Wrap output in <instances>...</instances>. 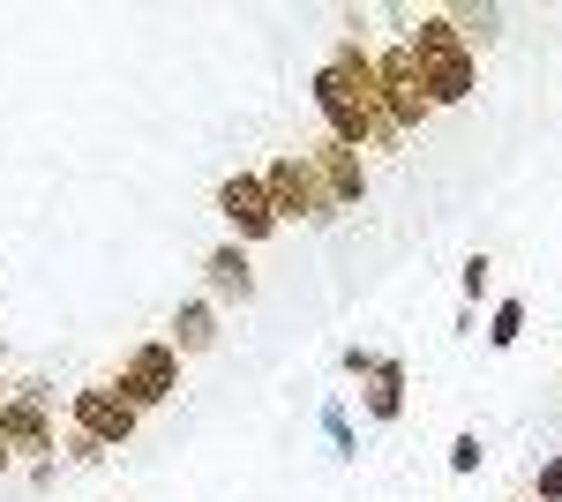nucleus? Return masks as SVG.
<instances>
[{"instance_id": "nucleus-21", "label": "nucleus", "mask_w": 562, "mask_h": 502, "mask_svg": "<svg viewBox=\"0 0 562 502\" xmlns=\"http://www.w3.org/2000/svg\"><path fill=\"white\" fill-rule=\"evenodd\" d=\"M8 390H15V382H8V368H0V398H8Z\"/></svg>"}, {"instance_id": "nucleus-4", "label": "nucleus", "mask_w": 562, "mask_h": 502, "mask_svg": "<svg viewBox=\"0 0 562 502\" xmlns=\"http://www.w3.org/2000/svg\"><path fill=\"white\" fill-rule=\"evenodd\" d=\"M262 196L278 210V225H330L338 210L323 196V180H315V158L307 150H278V158H262Z\"/></svg>"}, {"instance_id": "nucleus-14", "label": "nucleus", "mask_w": 562, "mask_h": 502, "mask_svg": "<svg viewBox=\"0 0 562 502\" xmlns=\"http://www.w3.org/2000/svg\"><path fill=\"white\" fill-rule=\"evenodd\" d=\"M518 337H525V300H495V323H487V345H495V353H510Z\"/></svg>"}, {"instance_id": "nucleus-5", "label": "nucleus", "mask_w": 562, "mask_h": 502, "mask_svg": "<svg viewBox=\"0 0 562 502\" xmlns=\"http://www.w3.org/2000/svg\"><path fill=\"white\" fill-rule=\"evenodd\" d=\"M211 210L225 217V241H240V248H262V241H278L285 225H278V210H270V196H262V172L240 166L225 172L211 188Z\"/></svg>"}, {"instance_id": "nucleus-15", "label": "nucleus", "mask_w": 562, "mask_h": 502, "mask_svg": "<svg viewBox=\"0 0 562 502\" xmlns=\"http://www.w3.org/2000/svg\"><path fill=\"white\" fill-rule=\"evenodd\" d=\"M532 502H562V450H548V458L532 465V488H525Z\"/></svg>"}, {"instance_id": "nucleus-3", "label": "nucleus", "mask_w": 562, "mask_h": 502, "mask_svg": "<svg viewBox=\"0 0 562 502\" xmlns=\"http://www.w3.org/2000/svg\"><path fill=\"white\" fill-rule=\"evenodd\" d=\"M180 376H188V360H180L166 337H135L128 353H121V368H113L105 382H113V390L128 398L135 413L150 420L158 405H173V398H180Z\"/></svg>"}, {"instance_id": "nucleus-10", "label": "nucleus", "mask_w": 562, "mask_h": 502, "mask_svg": "<svg viewBox=\"0 0 562 502\" xmlns=\"http://www.w3.org/2000/svg\"><path fill=\"white\" fill-rule=\"evenodd\" d=\"M420 68V83H428V98H435V113H450V105H473L480 98V53H435V60H413Z\"/></svg>"}, {"instance_id": "nucleus-8", "label": "nucleus", "mask_w": 562, "mask_h": 502, "mask_svg": "<svg viewBox=\"0 0 562 502\" xmlns=\"http://www.w3.org/2000/svg\"><path fill=\"white\" fill-rule=\"evenodd\" d=\"M262 278H256V248H240V241H217L211 255H203V300H211L217 315L225 308H256Z\"/></svg>"}, {"instance_id": "nucleus-6", "label": "nucleus", "mask_w": 562, "mask_h": 502, "mask_svg": "<svg viewBox=\"0 0 562 502\" xmlns=\"http://www.w3.org/2000/svg\"><path fill=\"white\" fill-rule=\"evenodd\" d=\"M375 90H383V121H390L397 143L435 121V98H428V83H420V68H413L405 45H383V53H375Z\"/></svg>"}, {"instance_id": "nucleus-2", "label": "nucleus", "mask_w": 562, "mask_h": 502, "mask_svg": "<svg viewBox=\"0 0 562 502\" xmlns=\"http://www.w3.org/2000/svg\"><path fill=\"white\" fill-rule=\"evenodd\" d=\"M0 443L15 450V465H53L60 458V390L45 376H23L0 398Z\"/></svg>"}, {"instance_id": "nucleus-17", "label": "nucleus", "mask_w": 562, "mask_h": 502, "mask_svg": "<svg viewBox=\"0 0 562 502\" xmlns=\"http://www.w3.org/2000/svg\"><path fill=\"white\" fill-rule=\"evenodd\" d=\"M450 472H458V480L480 472V427H458V435H450Z\"/></svg>"}, {"instance_id": "nucleus-7", "label": "nucleus", "mask_w": 562, "mask_h": 502, "mask_svg": "<svg viewBox=\"0 0 562 502\" xmlns=\"http://www.w3.org/2000/svg\"><path fill=\"white\" fill-rule=\"evenodd\" d=\"M68 427H83L98 450H128L135 427H143V413H135L128 398L98 376V382H76V390H68Z\"/></svg>"}, {"instance_id": "nucleus-13", "label": "nucleus", "mask_w": 562, "mask_h": 502, "mask_svg": "<svg viewBox=\"0 0 562 502\" xmlns=\"http://www.w3.org/2000/svg\"><path fill=\"white\" fill-rule=\"evenodd\" d=\"M450 23H458V38L473 45V53H487V45L503 38V15L495 8H450Z\"/></svg>"}, {"instance_id": "nucleus-16", "label": "nucleus", "mask_w": 562, "mask_h": 502, "mask_svg": "<svg viewBox=\"0 0 562 502\" xmlns=\"http://www.w3.org/2000/svg\"><path fill=\"white\" fill-rule=\"evenodd\" d=\"M487 286H495V263H487V255H465V270H458V293H465V300H487Z\"/></svg>"}, {"instance_id": "nucleus-18", "label": "nucleus", "mask_w": 562, "mask_h": 502, "mask_svg": "<svg viewBox=\"0 0 562 502\" xmlns=\"http://www.w3.org/2000/svg\"><path fill=\"white\" fill-rule=\"evenodd\" d=\"M60 458H68V465H98V458H105V450L90 443L83 427H60Z\"/></svg>"}, {"instance_id": "nucleus-1", "label": "nucleus", "mask_w": 562, "mask_h": 502, "mask_svg": "<svg viewBox=\"0 0 562 502\" xmlns=\"http://www.w3.org/2000/svg\"><path fill=\"white\" fill-rule=\"evenodd\" d=\"M307 90H315V113H323V135H330V143L360 150L368 166L397 150V135H390V121H383V90H375V53L352 38V31L323 53V68H315Z\"/></svg>"}, {"instance_id": "nucleus-9", "label": "nucleus", "mask_w": 562, "mask_h": 502, "mask_svg": "<svg viewBox=\"0 0 562 502\" xmlns=\"http://www.w3.org/2000/svg\"><path fill=\"white\" fill-rule=\"evenodd\" d=\"M307 158H315V180H323V196H330V210H360L368 203V188H375V166L360 158V150H346V143H307Z\"/></svg>"}, {"instance_id": "nucleus-12", "label": "nucleus", "mask_w": 562, "mask_h": 502, "mask_svg": "<svg viewBox=\"0 0 562 502\" xmlns=\"http://www.w3.org/2000/svg\"><path fill=\"white\" fill-rule=\"evenodd\" d=\"M360 413L375 420V427H390V420H405V360H390L383 353V368L360 382Z\"/></svg>"}, {"instance_id": "nucleus-19", "label": "nucleus", "mask_w": 562, "mask_h": 502, "mask_svg": "<svg viewBox=\"0 0 562 502\" xmlns=\"http://www.w3.org/2000/svg\"><path fill=\"white\" fill-rule=\"evenodd\" d=\"M375 368H383V353H368V345H346V376H352V382H368Z\"/></svg>"}, {"instance_id": "nucleus-20", "label": "nucleus", "mask_w": 562, "mask_h": 502, "mask_svg": "<svg viewBox=\"0 0 562 502\" xmlns=\"http://www.w3.org/2000/svg\"><path fill=\"white\" fill-rule=\"evenodd\" d=\"M8 472H15V450H8V443H0V480H8Z\"/></svg>"}, {"instance_id": "nucleus-11", "label": "nucleus", "mask_w": 562, "mask_h": 502, "mask_svg": "<svg viewBox=\"0 0 562 502\" xmlns=\"http://www.w3.org/2000/svg\"><path fill=\"white\" fill-rule=\"evenodd\" d=\"M158 337L173 345L180 360H211L217 345H225V315H217L211 300L195 293V300H180V308H173V323H166V331H158Z\"/></svg>"}, {"instance_id": "nucleus-22", "label": "nucleus", "mask_w": 562, "mask_h": 502, "mask_svg": "<svg viewBox=\"0 0 562 502\" xmlns=\"http://www.w3.org/2000/svg\"><path fill=\"white\" fill-rule=\"evenodd\" d=\"M518 502H532V495H518Z\"/></svg>"}]
</instances>
